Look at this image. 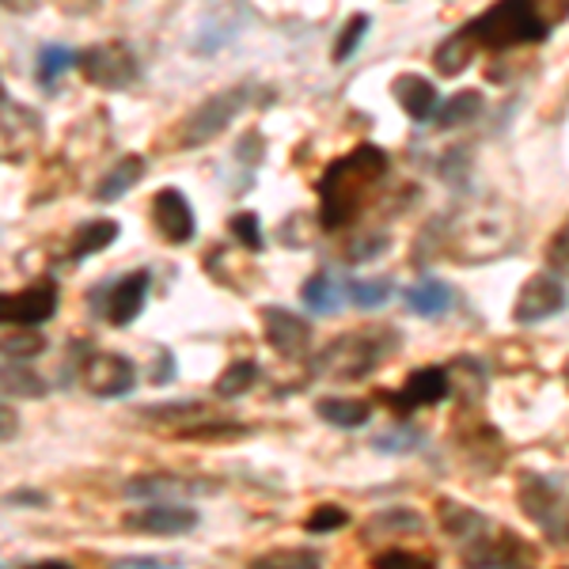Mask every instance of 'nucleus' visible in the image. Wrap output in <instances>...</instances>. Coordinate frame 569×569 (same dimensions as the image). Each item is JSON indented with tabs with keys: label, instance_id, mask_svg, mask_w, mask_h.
<instances>
[{
	"label": "nucleus",
	"instance_id": "nucleus-3",
	"mask_svg": "<svg viewBox=\"0 0 569 569\" xmlns=\"http://www.w3.org/2000/svg\"><path fill=\"white\" fill-rule=\"evenodd\" d=\"M399 346V335L395 330H369V335H338L335 342L327 346L323 357H319V372L335 376V380H365L376 365L388 361Z\"/></svg>",
	"mask_w": 569,
	"mask_h": 569
},
{
	"label": "nucleus",
	"instance_id": "nucleus-30",
	"mask_svg": "<svg viewBox=\"0 0 569 569\" xmlns=\"http://www.w3.org/2000/svg\"><path fill=\"white\" fill-rule=\"evenodd\" d=\"M46 391V380H39L31 369H20V365H12L8 361V369H4V395L8 399H39V395Z\"/></svg>",
	"mask_w": 569,
	"mask_h": 569
},
{
	"label": "nucleus",
	"instance_id": "nucleus-15",
	"mask_svg": "<svg viewBox=\"0 0 569 569\" xmlns=\"http://www.w3.org/2000/svg\"><path fill=\"white\" fill-rule=\"evenodd\" d=\"M391 96H395V103L415 118V122H429V118H437V110H440V96H437L433 80L418 77V72H402V77H395Z\"/></svg>",
	"mask_w": 569,
	"mask_h": 569
},
{
	"label": "nucleus",
	"instance_id": "nucleus-2",
	"mask_svg": "<svg viewBox=\"0 0 569 569\" xmlns=\"http://www.w3.org/2000/svg\"><path fill=\"white\" fill-rule=\"evenodd\" d=\"M569 16L566 8H547V4H528V0H505V4L486 8L482 16H475L463 27L467 39L475 46H490V50H512L525 42H543L550 27Z\"/></svg>",
	"mask_w": 569,
	"mask_h": 569
},
{
	"label": "nucleus",
	"instance_id": "nucleus-34",
	"mask_svg": "<svg viewBox=\"0 0 569 569\" xmlns=\"http://www.w3.org/2000/svg\"><path fill=\"white\" fill-rule=\"evenodd\" d=\"M418 445H421V433L415 426H395L372 440L376 452H410V448H418Z\"/></svg>",
	"mask_w": 569,
	"mask_h": 569
},
{
	"label": "nucleus",
	"instance_id": "nucleus-18",
	"mask_svg": "<svg viewBox=\"0 0 569 569\" xmlns=\"http://www.w3.org/2000/svg\"><path fill=\"white\" fill-rule=\"evenodd\" d=\"M448 305H452V289H448L440 278H421L407 289V308L415 311L418 319H437L445 316Z\"/></svg>",
	"mask_w": 569,
	"mask_h": 569
},
{
	"label": "nucleus",
	"instance_id": "nucleus-36",
	"mask_svg": "<svg viewBox=\"0 0 569 569\" xmlns=\"http://www.w3.org/2000/svg\"><path fill=\"white\" fill-rule=\"evenodd\" d=\"M46 350V338L42 335H23V330H16V335L4 338V357L8 361H23V357H39Z\"/></svg>",
	"mask_w": 569,
	"mask_h": 569
},
{
	"label": "nucleus",
	"instance_id": "nucleus-35",
	"mask_svg": "<svg viewBox=\"0 0 569 569\" xmlns=\"http://www.w3.org/2000/svg\"><path fill=\"white\" fill-rule=\"evenodd\" d=\"M228 232H232L247 251H262L266 247L262 228H259V213H236L232 220H228Z\"/></svg>",
	"mask_w": 569,
	"mask_h": 569
},
{
	"label": "nucleus",
	"instance_id": "nucleus-9",
	"mask_svg": "<svg viewBox=\"0 0 569 569\" xmlns=\"http://www.w3.org/2000/svg\"><path fill=\"white\" fill-rule=\"evenodd\" d=\"M80 380H84V388L96 399H122V395H130L137 388V369L130 357L122 353H91Z\"/></svg>",
	"mask_w": 569,
	"mask_h": 569
},
{
	"label": "nucleus",
	"instance_id": "nucleus-22",
	"mask_svg": "<svg viewBox=\"0 0 569 569\" xmlns=\"http://www.w3.org/2000/svg\"><path fill=\"white\" fill-rule=\"evenodd\" d=\"M482 110V91H456L448 103H440L437 110V130H456V126H467L475 114Z\"/></svg>",
	"mask_w": 569,
	"mask_h": 569
},
{
	"label": "nucleus",
	"instance_id": "nucleus-16",
	"mask_svg": "<svg viewBox=\"0 0 569 569\" xmlns=\"http://www.w3.org/2000/svg\"><path fill=\"white\" fill-rule=\"evenodd\" d=\"M141 176H144V156L141 152L122 156V160H118L114 168H110L107 176L99 179L96 201H118V198H126L137 187V182H141Z\"/></svg>",
	"mask_w": 569,
	"mask_h": 569
},
{
	"label": "nucleus",
	"instance_id": "nucleus-19",
	"mask_svg": "<svg viewBox=\"0 0 569 569\" xmlns=\"http://www.w3.org/2000/svg\"><path fill=\"white\" fill-rule=\"evenodd\" d=\"M437 512H440V525H445V531L456 539H475V543H479V536L490 528L479 509H467V505H460V501H440Z\"/></svg>",
	"mask_w": 569,
	"mask_h": 569
},
{
	"label": "nucleus",
	"instance_id": "nucleus-32",
	"mask_svg": "<svg viewBox=\"0 0 569 569\" xmlns=\"http://www.w3.org/2000/svg\"><path fill=\"white\" fill-rule=\"evenodd\" d=\"M346 525H350V512L338 509V505H319V509H311L308 520H305V528L311 531V536H327V531H338Z\"/></svg>",
	"mask_w": 569,
	"mask_h": 569
},
{
	"label": "nucleus",
	"instance_id": "nucleus-12",
	"mask_svg": "<svg viewBox=\"0 0 569 569\" xmlns=\"http://www.w3.org/2000/svg\"><path fill=\"white\" fill-rule=\"evenodd\" d=\"M152 224H156V232L163 236L168 243H190L194 240V232H198V224H194V209H190V201L182 190L176 187H163L160 194L152 198Z\"/></svg>",
	"mask_w": 569,
	"mask_h": 569
},
{
	"label": "nucleus",
	"instance_id": "nucleus-39",
	"mask_svg": "<svg viewBox=\"0 0 569 569\" xmlns=\"http://www.w3.org/2000/svg\"><path fill=\"white\" fill-rule=\"evenodd\" d=\"M176 380V357H171L163 346H156V372H152V383L156 388H163V383Z\"/></svg>",
	"mask_w": 569,
	"mask_h": 569
},
{
	"label": "nucleus",
	"instance_id": "nucleus-28",
	"mask_svg": "<svg viewBox=\"0 0 569 569\" xmlns=\"http://www.w3.org/2000/svg\"><path fill=\"white\" fill-rule=\"evenodd\" d=\"M372 569H437V558L426 555V550H380V555H372Z\"/></svg>",
	"mask_w": 569,
	"mask_h": 569
},
{
	"label": "nucleus",
	"instance_id": "nucleus-43",
	"mask_svg": "<svg viewBox=\"0 0 569 569\" xmlns=\"http://www.w3.org/2000/svg\"><path fill=\"white\" fill-rule=\"evenodd\" d=\"M27 569H72L66 562H34V566H27Z\"/></svg>",
	"mask_w": 569,
	"mask_h": 569
},
{
	"label": "nucleus",
	"instance_id": "nucleus-37",
	"mask_svg": "<svg viewBox=\"0 0 569 569\" xmlns=\"http://www.w3.org/2000/svg\"><path fill=\"white\" fill-rule=\"evenodd\" d=\"M547 266L558 278H569V224L562 232H555V240L547 243Z\"/></svg>",
	"mask_w": 569,
	"mask_h": 569
},
{
	"label": "nucleus",
	"instance_id": "nucleus-10",
	"mask_svg": "<svg viewBox=\"0 0 569 569\" xmlns=\"http://www.w3.org/2000/svg\"><path fill=\"white\" fill-rule=\"evenodd\" d=\"M448 395H452V376H448V369H440V365H426V369L407 376L402 391H383L380 399L388 402V407L402 410V415H410V410H418V407L445 402Z\"/></svg>",
	"mask_w": 569,
	"mask_h": 569
},
{
	"label": "nucleus",
	"instance_id": "nucleus-38",
	"mask_svg": "<svg viewBox=\"0 0 569 569\" xmlns=\"http://www.w3.org/2000/svg\"><path fill=\"white\" fill-rule=\"evenodd\" d=\"M380 251H383V236H365V240H357L350 251H346V259H350V262H369Z\"/></svg>",
	"mask_w": 569,
	"mask_h": 569
},
{
	"label": "nucleus",
	"instance_id": "nucleus-31",
	"mask_svg": "<svg viewBox=\"0 0 569 569\" xmlns=\"http://www.w3.org/2000/svg\"><path fill=\"white\" fill-rule=\"evenodd\" d=\"M126 493H133V498H156V493H201L194 482H187V479H163V475H152V479H137L130 482V490Z\"/></svg>",
	"mask_w": 569,
	"mask_h": 569
},
{
	"label": "nucleus",
	"instance_id": "nucleus-17",
	"mask_svg": "<svg viewBox=\"0 0 569 569\" xmlns=\"http://www.w3.org/2000/svg\"><path fill=\"white\" fill-rule=\"evenodd\" d=\"M118 240V220L110 217H99V220H88L72 232L69 240V262H84L91 254H99L103 247H110Z\"/></svg>",
	"mask_w": 569,
	"mask_h": 569
},
{
	"label": "nucleus",
	"instance_id": "nucleus-42",
	"mask_svg": "<svg viewBox=\"0 0 569 569\" xmlns=\"http://www.w3.org/2000/svg\"><path fill=\"white\" fill-rule=\"evenodd\" d=\"M8 505H46V498L42 493H12Z\"/></svg>",
	"mask_w": 569,
	"mask_h": 569
},
{
	"label": "nucleus",
	"instance_id": "nucleus-33",
	"mask_svg": "<svg viewBox=\"0 0 569 569\" xmlns=\"http://www.w3.org/2000/svg\"><path fill=\"white\" fill-rule=\"evenodd\" d=\"M369 16L365 12H357L350 23L342 27V34H338V42H335V53H330V58H335V66H342L346 58H350V53L357 50V46H361V34L369 31Z\"/></svg>",
	"mask_w": 569,
	"mask_h": 569
},
{
	"label": "nucleus",
	"instance_id": "nucleus-7",
	"mask_svg": "<svg viewBox=\"0 0 569 569\" xmlns=\"http://www.w3.org/2000/svg\"><path fill=\"white\" fill-rule=\"evenodd\" d=\"M569 305V292L562 278L555 273H531V278L520 284L517 305H512V323L528 327V323H543V319L558 316Z\"/></svg>",
	"mask_w": 569,
	"mask_h": 569
},
{
	"label": "nucleus",
	"instance_id": "nucleus-13",
	"mask_svg": "<svg viewBox=\"0 0 569 569\" xmlns=\"http://www.w3.org/2000/svg\"><path fill=\"white\" fill-rule=\"evenodd\" d=\"M122 528L141 531V536H187V531L198 528V512L182 509V505H152V509L130 512Z\"/></svg>",
	"mask_w": 569,
	"mask_h": 569
},
{
	"label": "nucleus",
	"instance_id": "nucleus-27",
	"mask_svg": "<svg viewBox=\"0 0 569 569\" xmlns=\"http://www.w3.org/2000/svg\"><path fill=\"white\" fill-rule=\"evenodd\" d=\"M77 53L69 50V46H61V42H50V46H42V53H39V84L42 88H53L58 84V77L66 72L69 66H77Z\"/></svg>",
	"mask_w": 569,
	"mask_h": 569
},
{
	"label": "nucleus",
	"instance_id": "nucleus-5",
	"mask_svg": "<svg viewBox=\"0 0 569 569\" xmlns=\"http://www.w3.org/2000/svg\"><path fill=\"white\" fill-rule=\"evenodd\" d=\"M80 72H84V80H91L96 88L122 91L133 84L141 69H137V53L126 42H99L80 53Z\"/></svg>",
	"mask_w": 569,
	"mask_h": 569
},
{
	"label": "nucleus",
	"instance_id": "nucleus-14",
	"mask_svg": "<svg viewBox=\"0 0 569 569\" xmlns=\"http://www.w3.org/2000/svg\"><path fill=\"white\" fill-rule=\"evenodd\" d=\"M562 505H566V493L558 490V482L543 479V475H525V479H520V509H525L543 531L555 525Z\"/></svg>",
	"mask_w": 569,
	"mask_h": 569
},
{
	"label": "nucleus",
	"instance_id": "nucleus-6",
	"mask_svg": "<svg viewBox=\"0 0 569 569\" xmlns=\"http://www.w3.org/2000/svg\"><path fill=\"white\" fill-rule=\"evenodd\" d=\"M99 297H103V305L96 311L110 327H130L133 319L141 316L144 297H149V270H133L110 284H99V289L91 292V300H99Z\"/></svg>",
	"mask_w": 569,
	"mask_h": 569
},
{
	"label": "nucleus",
	"instance_id": "nucleus-26",
	"mask_svg": "<svg viewBox=\"0 0 569 569\" xmlns=\"http://www.w3.org/2000/svg\"><path fill=\"white\" fill-rule=\"evenodd\" d=\"M254 380H259V365H254V361H236L213 380V395H217V399H236V395L251 391Z\"/></svg>",
	"mask_w": 569,
	"mask_h": 569
},
{
	"label": "nucleus",
	"instance_id": "nucleus-44",
	"mask_svg": "<svg viewBox=\"0 0 569 569\" xmlns=\"http://www.w3.org/2000/svg\"><path fill=\"white\" fill-rule=\"evenodd\" d=\"M566 383H569V361H566Z\"/></svg>",
	"mask_w": 569,
	"mask_h": 569
},
{
	"label": "nucleus",
	"instance_id": "nucleus-20",
	"mask_svg": "<svg viewBox=\"0 0 569 569\" xmlns=\"http://www.w3.org/2000/svg\"><path fill=\"white\" fill-rule=\"evenodd\" d=\"M316 415L338 429H357L372 418V407L365 399H338V395H330V399L316 402Z\"/></svg>",
	"mask_w": 569,
	"mask_h": 569
},
{
	"label": "nucleus",
	"instance_id": "nucleus-23",
	"mask_svg": "<svg viewBox=\"0 0 569 569\" xmlns=\"http://www.w3.org/2000/svg\"><path fill=\"white\" fill-rule=\"evenodd\" d=\"M247 569H323V558L308 547H278L266 550L262 558H254Z\"/></svg>",
	"mask_w": 569,
	"mask_h": 569
},
{
	"label": "nucleus",
	"instance_id": "nucleus-25",
	"mask_svg": "<svg viewBox=\"0 0 569 569\" xmlns=\"http://www.w3.org/2000/svg\"><path fill=\"white\" fill-rule=\"evenodd\" d=\"M346 297H350L353 308H380L388 305V297L395 292V281L391 278H353L346 281Z\"/></svg>",
	"mask_w": 569,
	"mask_h": 569
},
{
	"label": "nucleus",
	"instance_id": "nucleus-4",
	"mask_svg": "<svg viewBox=\"0 0 569 569\" xmlns=\"http://www.w3.org/2000/svg\"><path fill=\"white\" fill-rule=\"evenodd\" d=\"M247 88H228V91H217V96L201 99V103L182 118V133H179V144L182 149H198V144H209L217 141L228 126L240 118V110L247 107Z\"/></svg>",
	"mask_w": 569,
	"mask_h": 569
},
{
	"label": "nucleus",
	"instance_id": "nucleus-41",
	"mask_svg": "<svg viewBox=\"0 0 569 569\" xmlns=\"http://www.w3.org/2000/svg\"><path fill=\"white\" fill-rule=\"evenodd\" d=\"M114 569H163L156 558H122V562H114Z\"/></svg>",
	"mask_w": 569,
	"mask_h": 569
},
{
	"label": "nucleus",
	"instance_id": "nucleus-1",
	"mask_svg": "<svg viewBox=\"0 0 569 569\" xmlns=\"http://www.w3.org/2000/svg\"><path fill=\"white\" fill-rule=\"evenodd\" d=\"M383 176H388V152L380 144H357L350 156H338L319 179V224L327 232L350 224Z\"/></svg>",
	"mask_w": 569,
	"mask_h": 569
},
{
	"label": "nucleus",
	"instance_id": "nucleus-8",
	"mask_svg": "<svg viewBox=\"0 0 569 569\" xmlns=\"http://www.w3.org/2000/svg\"><path fill=\"white\" fill-rule=\"evenodd\" d=\"M259 319H262V335H266V342H270V350L281 353L284 361H300V357L311 350V327L300 316H292L289 308L266 305L259 308Z\"/></svg>",
	"mask_w": 569,
	"mask_h": 569
},
{
	"label": "nucleus",
	"instance_id": "nucleus-24",
	"mask_svg": "<svg viewBox=\"0 0 569 569\" xmlns=\"http://www.w3.org/2000/svg\"><path fill=\"white\" fill-rule=\"evenodd\" d=\"M338 284L330 273H311V278L305 281V289H300V300L311 308V311H319V316H335L338 311Z\"/></svg>",
	"mask_w": 569,
	"mask_h": 569
},
{
	"label": "nucleus",
	"instance_id": "nucleus-40",
	"mask_svg": "<svg viewBox=\"0 0 569 569\" xmlns=\"http://www.w3.org/2000/svg\"><path fill=\"white\" fill-rule=\"evenodd\" d=\"M547 539H555V543H566L569 547V498H566L562 509H558L555 525L547 528Z\"/></svg>",
	"mask_w": 569,
	"mask_h": 569
},
{
	"label": "nucleus",
	"instance_id": "nucleus-11",
	"mask_svg": "<svg viewBox=\"0 0 569 569\" xmlns=\"http://www.w3.org/2000/svg\"><path fill=\"white\" fill-rule=\"evenodd\" d=\"M53 311H58V284L50 278H42L20 292H8L0 316H4V323H16V327H39V323H50Z\"/></svg>",
	"mask_w": 569,
	"mask_h": 569
},
{
	"label": "nucleus",
	"instance_id": "nucleus-29",
	"mask_svg": "<svg viewBox=\"0 0 569 569\" xmlns=\"http://www.w3.org/2000/svg\"><path fill=\"white\" fill-rule=\"evenodd\" d=\"M395 531H421V517L415 509H388L380 517H372V525L365 528V536H395Z\"/></svg>",
	"mask_w": 569,
	"mask_h": 569
},
{
	"label": "nucleus",
	"instance_id": "nucleus-21",
	"mask_svg": "<svg viewBox=\"0 0 569 569\" xmlns=\"http://www.w3.org/2000/svg\"><path fill=\"white\" fill-rule=\"evenodd\" d=\"M471 58H475V42L467 39V31H456L437 46L433 66H437L440 77H460V72L471 66Z\"/></svg>",
	"mask_w": 569,
	"mask_h": 569
}]
</instances>
